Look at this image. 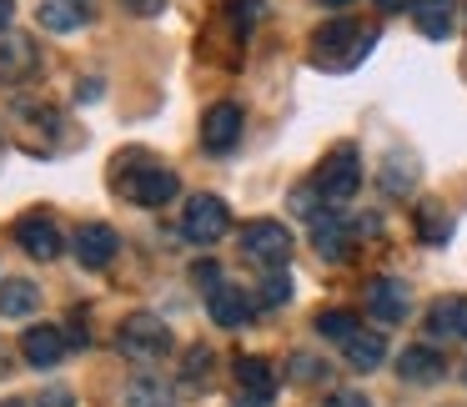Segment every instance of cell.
Listing matches in <instances>:
<instances>
[{
	"label": "cell",
	"mask_w": 467,
	"mask_h": 407,
	"mask_svg": "<svg viewBox=\"0 0 467 407\" xmlns=\"http://www.w3.org/2000/svg\"><path fill=\"white\" fill-rule=\"evenodd\" d=\"M0 156H5V141H0Z\"/></svg>",
	"instance_id": "b9f144b4"
},
{
	"label": "cell",
	"mask_w": 467,
	"mask_h": 407,
	"mask_svg": "<svg viewBox=\"0 0 467 407\" xmlns=\"http://www.w3.org/2000/svg\"><path fill=\"white\" fill-rule=\"evenodd\" d=\"M382 11H407V5H417V0H377Z\"/></svg>",
	"instance_id": "8d00e7d4"
},
{
	"label": "cell",
	"mask_w": 467,
	"mask_h": 407,
	"mask_svg": "<svg viewBox=\"0 0 467 407\" xmlns=\"http://www.w3.org/2000/svg\"><path fill=\"white\" fill-rule=\"evenodd\" d=\"M367 312H372L377 322H402V317L412 312L407 282H397V277H372V282H367Z\"/></svg>",
	"instance_id": "30bf717a"
},
{
	"label": "cell",
	"mask_w": 467,
	"mask_h": 407,
	"mask_svg": "<svg viewBox=\"0 0 467 407\" xmlns=\"http://www.w3.org/2000/svg\"><path fill=\"white\" fill-rule=\"evenodd\" d=\"M121 402H126V407H171L176 392H171V387H166L156 372H136L131 382H126Z\"/></svg>",
	"instance_id": "ffe728a7"
},
{
	"label": "cell",
	"mask_w": 467,
	"mask_h": 407,
	"mask_svg": "<svg viewBox=\"0 0 467 407\" xmlns=\"http://www.w3.org/2000/svg\"><path fill=\"white\" fill-rule=\"evenodd\" d=\"M116 347L126 357H136V362H156V357L171 352V327L156 312H131L121 322V332H116Z\"/></svg>",
	"instance_id": "3957f363"
},
{
	"label": "cell",
	"mask_w": 467,
	"mask_h": 407,
	"mask_svg": "<svg viewBox=\"0 0 467 407\" xmlns=\"http://www.w3.org/2000/svg\"><path fill=\"white\" fill-rule=\"evenodd\" d=\"M377 46L372 26L357 21H327L322 31L312 36V66L317 71H357L367 61V51Z\"/></svg>",
	"instance_id": "6da1fadb"
},
{
	"label": "cell",
	"mask_w": 467,
	"mask_h": 407,
	"mask_svg": "<svg viewBox=\"0 0 467 407\" xmlns=\"http://www.w3.org/2000/svg\"><path fill=\"white\" fill-rule=\"evenodd\" d=\"M242 256L266 272H282L292 262V232L282 222H246L242 226Z\"/></svg>",
	"instance_id": "5b68a950"
},
{
	"label": "cell",
	"mask_w": 467,
	"mask_h": 407,
	"mask_svg": "<svg viewBox=\"0 0 467 407\" xmlns=\"http://www.w3.org/2000/svg\"><path fill=\"white\" fill-rule=\"evenodd\" d=\"M36 307H41L36 282H26V277H5L0 282V317H31Z\"/></svg>",
	"instance_id": "44dd1931"
},
{
	"label": "cell",
	"mask_w": 467,
	"mask_h": 407,
	"mask_svg": "<svg viewBox=\"0 0 467 407\" xmlns=\"http://www.w3.org/2000/svg\"><path fill=\"white\" fill-rule=\"evenodd\" d=\"M66 347H71V337H66L61 327H51V322L21 332V357H26L31 367H56V362L66 357Z\"/></svg>",
	"instance_id": "7c38bea8"
},
{
	"label": "cell",
	"mask_w": 467,
	"mask_h": 407,
	"mask_svg": "<svg viewBox=\"0 0 467 407\" xmlns=\"http://www.w3.org/2000/svg\"><path fill=\"white\" fill-rule=\"evenodd\" d=\"M412 216H417V236H422V242L442 246L447 236H452V216H447V206H442V202H422Z\"/></svg>",
	"instance_id": "cb8c5ba5"
},
{
	"label": "cell",
	"mask_w": 467,
	"mask_h": 407,
	"mask_svg": "<svg viewBox=\"0 0 467 407\" xmlns=\"http://www.w3.org/2000/svg\"><path fill=\"white\" fill-rule=\"evenodd\" d=\"M286 302H292V277H286V272H266V282L256 287V307L272 312V307H286Z\"/></svg>",
	"instance_id": "484cf974"
},
{
	"label": "cell",
	"mask_w": 467,
	"mask_h": 407,
	"mask_svg": "<svg viewBox=\"0 0 467 407\" xmlns=\"http://www.w3.org/2000/svg\"><path fill=\"white\" fill-rule=\"evenodd\" d=\"M0 377H11V352L0 347Z\"/></svg>",
	"instance_id": "74e56055"
},
{
	"label": "cell",
	"mask_w": 467,
	"mask_h": 407,
	"mask_svg": "<svg viewBox=\"0 0 467 407\" xmlns=\"http://www.w3.org/2000/svg\"><path fill=\"white\" fill-rule=\"evenodd\" d=\"M41 66V56H36V46H31V36H0V86H16V81H26V76Z\"/></svg>",
	"instance_id": "5bb4252c"
},
{
	"label": "cell",
	"mask_w": 467,
	"mask_h": 407,
	"mask_svg": "<svg viewBox=\"0 0 467 407\" xmlns=\"http://www.w3.org/2000/svg\"><path fill=\"white\" fill-rule=\"evenodd\" d=\"M116 186H121V196L136 202V206H166V202H176V192H182V182H176L171 166H141V172H126V176H116Z\"/></svg>",
	"instance_id": "52a82bcc"
},
{
	"label": "cell",
	"mask_w": 467,
	"mask_h": 407,
	"mask_svg": "<svg viewBox=\"0 0 467 407\" xmlns=\"http://www.w3.org/2000/svg\"><path fill=\"white\" fill-rule=\"evenodd\" d=\"M121 11H131V16H141V21H151V16L166 11V0H121Z\"/></svg>",
	"instance_id": "1f68e13d"
},
{
	"label": "cell",
	"mask_w": 467,
	"mask_h": 407,
	"mask_svg": "<svg viewBox=\"0 0 467 407\" xmlns=\"http://www.w3.org/2000/svg\"><path fill=\"white\" fill-rule=\"evenodd\" d=\"M382 192L387 196H412V186H417V156H407V151H392L382 162Z\"/></svg>",
	"instance_id": "7402d4cb"
},
{
	"label": "cell",
	"mask_w": 467,
	"mask_h": 407,
	"mask_svg": "<svg viewBox=\"0 0 467 407\" xmlns=\"http://www.w3.org/2000/svg\"><path fill=\"white\" fill-rule=\"evenodd\" d=\"M236 387H242L246 397H256V402H266V397L276 392L272 362H266V357H236Z\"/></svg>",
	"instance_id": "d6986e66"
},
{
	"label": "cell",
	"mask_w": 467,
	"mask_h": 407,
	"mask_svg": "<svg viewBox=\"0 0 467 407\" xmlns=\"http://www.w3.org/2000/svg\"><path fill=\"white\" fill-rule=\"evenodd\" d=\"M226 232H232V212H226V202L212 196V192H196L192 202H186V212H182V236L196 242V246H212V242H222Z\"/></svg>",
	"instance_id": "277c9868"
},
{
	"label": "cell",
	"mask_w": 467,
	"mask_h": 407,
	"mask_svg": "<svg viewBox=\"0 0 467 407\" xmlns=\"http://www.w3.org/2000/svg\"><path fill=\"white\" fill-rule=\"evenodd\" d=\"M377 232V216H342V212H327L322 222H312V242L327 262H347L352 252V236H372Z\"/></svg>",
	"instance_id": "8992f818"
},
{
	"label": "cell",
	"mask_w": 467,
	"mask_h": 407,
	"mask_svg": "<svg viewBox=\"0 0 467 407\" xmlns=\"http://www.w3.org/2000/svg\"><path fill=\"white\" fill-rule=\"evenodd\" d=\"M427 332L442 342H462L467 337V297H442L427 307Z\"/></svg>",
	"instance_id": "2e32d148"
},
{
	"label": "cell",
	"mask_w": 467,
	"mask_h": 407,
	"mask_svg": "<svg viewBox=\"0 0 467 407\" xmlns=\"http://www.w3.org/2000/svg\"><path fill=\"white\" fill-rule=\"evenodd\" d=\"M16 242H21L26 256H36V262H51V256H61V232H56L51 216L31 212L16 222Z\"/></svg>",
	"instance_id": "8fae6325"
},
{
	"label": "cell",
	"mask_w": 467,
	"mask_h": 407,
	"mask_svg": "<svg viewBox=\"0 0 467 407\" xmlns=\"http://www.w3.org/2000/svg\"><path fill=\"white\" fill-rule=\"evenodd\" d=\"M192 282L206 287V297H212L216 287H222V272H216V262H196V266H192Z\"/></svg>",
	"instance_id": "4dcf8cb0"
},
{
	"label": "cell",
	"mask_w": 467,
	"mask_h": 407,
	"mask_svg": "<svg viewBox=\"0 0 467 407\" xmlns=\"http://www.w3.org/2000/svg\"><path fill=\"white\" fill-rule=\"evenodd\" d=\"M206 312H212L216 327H242V322H252L256 302L242 292V287H226V282H222L212 297H206Z\"/></svg>",
	"instance_id": "9a60e30c"
},
{
	"label": "cell",
	"mask_w": 467,
	"mask_h": 407,
	"mask_svg": "<svg viewBox=\"0 0 467 407\" xmlns=\"http://www.w3.org/2000/svg\"><path fill=\"white\" fill-rule=\"evenodd\" d=\"M292 377H296V382H317V377H327V362H317V357L296 352V357H292Z\"/></svg>",
	"instance_id": "f546056e"
},
{
	"label": "cell",
	"mask_w": 467,
	"mask_h": 407,
	"mask_svg": "<svg viewBox=\"0 0 467 407\" xmlns=\"http://www.w3.org/2000/svg\"><path fill=\"white\" fill-rule=\"evenodd\" d=\"M292 212L296 216H306V222H322V192H317V182H306V186H296L292 192Z\"/></svg>",
	"instance_id": "4316f807"
},
{
	"label": "cell",
	"mask_w": 467,
	"mask_h": 407,
	"mask_svg": "<svg viewBox=\"0 0 467 407\" xmlns=\"http://www.w3.org/2000/svg\"><path fill=\"white\" fill-rule=\"evenodd\" d=\"M327 407H372V402H367L362 392H352V387H347V392H332V397H327Z\"/></svg>",
	"instance_id": "d6a6232c"
},
{
	"label": "cell",
	"mask_w": 467,
	"mask_h": 407,
	"mask_svg": "<svg viewBox=\"0 0 467 407\" xmlns=\"http://www.w3.org/2000/svg\"><path fill=\"white\" fill-rule=\"evenodd\" d=\"M412 21L427 41H447V36H452V21H457V5L452 0H417Z\"/></svg>",
	"instance_id": "ac0fdd59"
},
{
	"label": "cell",
	"mask_w": 467,
	"mask_h": 407,
	"mask_svg": "<svg viewBox=\"0 0 467 407\" xmlns=\"http://www.w3.org/2000/svg\"><path fill=\"white\" fill-rule=\"evenodd\" d=\"M5 407H31V402H21V397H11V402H5Z\"/></svg>",
	"instance_id": "60d3db41"
},
{
	"label": "cell",
	"mask_w": 467,
	"mask_h": 407,
	"mask_svg": "<svg viewBox=\"0 0 467 407\" xmlns=\"http://www.w3.org/2000/svg\"><path fill=\"white\" fill-rule=\"evenodd\" d=\"M236 407H266V402H256V397H236Z\"/></svg>",
	"instance_id": "ab89813d"
},
{
	"label": "cell",
	"mask_w": 467,
	"mask_h": 407,
	"mask_svg": "<svg viewBox=\"0 0 467 407\" xmlns=\"http://www.w3.org/2000/svg\"><path fill=\"white\" fill-rule=\"evenodd\" d=\"M242 126H246L242 106H232V101H216L212 111L202 116V146H206V151H216V156H226L236 141H242Z\"/></svg>",
	"instance_id": "9c48e42d"
},
{
	"label": "cell",
	"mask_w": 467,
	"mask_h": 407,
	"mask_svg": "<svg viewBox=\"0 0 467 407\" xmlns=\"http://www.w3.org/2000/svg\"><path fill=\"white\" fill-rule=\"evenodd\" d=\"M36 16H41L46 31L71 36V31H81V26L96 21V0H41V11Z\"/></svg>",
	"instance_id": "4fadbf2b"
},
{
	"label": "cell",
	"mask_w": 467,
	"mask_h": 407,
	"mask_svg": "<svg viewBox=\"0 0 467 407\" xmlns=\"http://www.w3.org/2000/svg\"><path fill=\"white\" fill-rule=\"evenodd\" d=\"M317 332L327 337V342H352L357 332H362V322H357V312H347V307H332V312H317Z\"/></svg>",
	"instance_id": "d4e9b609"
},
{
	"label": "cell",
	"mask_w": 467,
	"mask_h": 407,
	"mask_svg": "<svg viewBox=\"0 0 467 407\" xmlns=\"http://www.w3.org/2000/svg\"><path fill=\"white\" fill-rule=\"evenodd\" d=\"M36 407H71V392H66V387H51V392H46Z\"/></svg>",
	"instance_id": "836d02e7"
},
{
	"label": "cell",
	"mask_w": 467,
	"mask_h": 407,
	"mask_svg": "<svg viewBox=\"0 0 467 407\" xmlns=\"http://www.w3.org/2000/svg\"><path fill=\"white\" fill-rule=\"evenodd\" d=\"M96 96H101V81H96V76H86V81L76 86V101H96Z\"/></svg>",
	"instance_id": "e575fe53"
},
{
	"label": "cell",
	"mask_w": 467,
	"mask_h": 407,
	"mask_svg": "<svg viewBox=\"0 0 467 407\" xmlns=\"http://www.w3.org/2000/svg\"><path fill=\"white\" fill-rule=\"evenodd\" d=\"M226 16H232V26L246 36L256 21H262V0H226Z\"/></svg>",
	"instance_id": "83f0119b"
},
{
	"label": "cell",
	"mask_w": 467,
	"mask_h": 407,
	"mask_svg": "<svg viewBox=\"0 0 467 407\" xmlns=\"http://www.w3.org/2000/svg\"><path fill=\"white\" fill-rule=\"evenodd\" d=\"M342 352H347V362H352L357 372H372V367H382V357H387V337L382 332H357Z\"/></svg>",
	"instance_id": "603a6c76"
},
{
	"label": "cell",
	"mask_w": 467,
	"mask_h": 407,
	"mask_svg": "<svg viewBox=\"0 0 467 407\" xmlns=\"http://www.w3.org/2000/svg\"><path fill=\"white\" fill-rule=\"evenodd\" d=\"M71 246H76V262H81L86 272H101V266H111V256L121 252V236L106 222H86V226H76Z\"/></svg>",
	"instance_id": "ba28073f"
},
{
	"label": "cell",
	"mask_w": 467,
	"mask_h": 407,
	"mask_svg": "<svg viewBox=\"0 0 467 407\" xmlns=\"http://www.w3.org/2000/svg\"><path fill=\"white\" fill-rule=\"evenodd\" d=\"M212 347H192L186 352V382H206V372H212Z\"/></svg>",
	"instance_id": "f1b7e54d"
},
{
	"label": "cell",
	"mask_w": 467,
	"mask_h": 407,
	"mask_svg": "<svg viewBox=\"0 0 467 407\" xmlns=\"http://www.w3.org/2000/svg\"><path fill=\"white\" fill-rule=\"evenodd\" d=\"M11 16H16V0H0V36H5V26H11Z\"/></svg>",
	"instance_id": "d590c367"
},
{
	"label": "cell",
	"mask_w": 467,
	"mask_h": 407,
	"mask_svg": "<svg viewBox=\"0 0 467 407\" xmlns=\"http://www.w3.org/2000/svg\"><path fill=\"white\" fill-rule=\"evenodd\" d=\"M327 11H342V5H352V0H322Z\"/></svg>",
	"instance_id": "f35d334b"
},
{
	"label": "cell",
	"mask_w": 467,
	"mask_h": 407,
	"mask_svg": "<svg viewBox=\"0 0 467 407\" xmlns=\"http://www.w3.org/2000/svg\"><path fill=\"white\" fill-rule=\"evenodd\" d=\"M397 372H402V382L427 387V382H437V377L447 372V362H442V352H437V347H407V352L397 357Z\"/></svg>",
	"instance_id": "e0dca14e"
},
{
	"label": "cell",
	"mask_w": 467,
	"mask_h": 407,
	"mask_svg": "<svg viewBox=\"0 0 467 407\" xmlns=\"http://www.w3.org/2000/svg\"><path fill=\"white\" fill-rule=\"evenodd\" d=\"M357 186H362V156H357L352 141L332 146V151L322 156V166H317V192H322V202H352Z\"/></svg>",
	"instance_id": "7a4b0ae2"
}]
</instances>
